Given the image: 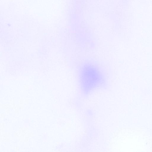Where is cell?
Listing matches in <instances>:
<instances>
[{
	"instance_id": "6da1fadb",
	"label": "cell",
	"mask_w": 152,
	"mask_h": 152,
	"mask_svg": "<svg viewBox=\"0 0 152 152\" xmlns=\"http://www.w3.org/2000/svg\"><path fill=\"white\" fill-rule=\"evenodd\" d=\"M79 70V82L82 90L86 94L90 93L101 87L105 82L103 72L93 64L85 63Z\"/></svg>"
}]
</instances>
